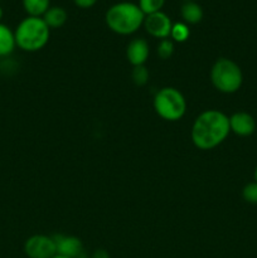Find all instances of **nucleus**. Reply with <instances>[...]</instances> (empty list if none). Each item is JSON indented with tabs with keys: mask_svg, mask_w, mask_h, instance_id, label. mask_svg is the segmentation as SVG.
<instances>
[{
	"mask_svg": "<svg viewBox=\"0 0 257 258\" xmlns=\"http://www.w3.org/2000/svg\"><path fill=\"white\" fill-rule=\"evenodd\" d=\"M229 133L228 116L219 110H207L194 120L190 138L198 149L211 150L223 143Z\"/></svg>",
	"mask_w": 257,
	"mask_h": 258,
	"instance_id": "f257e3e1",
	"label": "nucleus"
},
{
	"mask_svg": "<svg viewBox=\"0 0 257 258\" xmlns=\"http://www.w3.org/2000/svg\"><path fill=\"white\" fill-rule=\"evenodd\" d=\"M145 14L141 12L138 4L130 2L117 3L106 12L105 20L107 27L113 33L128 35L139 30L144 24Z\"/></svg>",
	"mask_w": 257,
	"mask_h": 258,
	"instance_id": "f03ea898",
	"label": "nucleus"
},
{
	"mask_svg": "<svg viewBox=\"0 0 257 258\" xmlns=\"http://www.w3.org/2000/svg\"><path fill=\"white\" fill-rule=\"evenodd\" d=\"M49 27L42 17H29L18 24L14 32L15 43L25 52H37L42 49L49 40Z\"/></svg>",
	"mask_w": 257,
	"mask_h": 258,
	"instance_id": "7ed1b4c3",
	"label": "nucleus"
},
{
	"mask_svg": "<svg viewBox=\"0 0 257 258\" xmlns=\"http://www.w3.org/2000/svg\"><path fill=\"white\" fill-rule=\"evenodd\" d=\"M211 81L222 93H234L242 87L243 73L241 67L229 58H218L212 66Z\"/></svg>",
	"mask_w": 257,
	"mask_h": 258,
	"instance_id": "20e7f679",
	"label": "nucleus"
},
{
	"mask_svg": "<svg viewBox=\"0 0 257 258\" xmlns=\"http://www.w3.org/2000/svg\"><path fill=\"white\" fill-rule=\"evenodd\" d=\"M154 110L164 120L178 121L185 113V98L176 88L164 87L154 97Z\"/></svg>",
	"mask_w": 257,
	"mask_h": 258,
	"instance_id": "39448f33",
	"label": "nucleus"
},
{
	"mask_svg": "<svg viewBox=\"0 0 257 258\" xmlns=\"http://www.w3.org/2000/svg\"><path fill=\"white\" fill-rule=\"evenodd\" d=\"M24 253L28 258H52L57 254V246L53 237L34 234L24 243Z\"/></svg>",
	"mask_w": 257,
	"mask_h": 258,
	"instance_id": "423d86ee",
	"label": "nucleus"
},
{
	"mask_svg": "<svg viewBox=\"0 0 257 258\" xmlns=\"http://www.w3.org/2000/svg\"><path fill=\"white\" fill-rule=\"evenodd\" d=\"M143 25L151 37L158 38V39H166L170 37L173 23L165 13L156 12L153 14L145 15Z\"/></svg>",
	"mask_w": 257,
	"mask_h": 258,
	"instance_id": "0eeeda50",
	"label": "nucleus"
},
{
	"mask_svg": "<svg viewBox=\"0 0 257 258\" xmlns=\"http://www.w3.org/2000/svg\"><path fill=\"white\" fill-rule=\"evenodd\" d=\"M57 246V254L67 258H86L83 243L75 236H55L53 237Z\"/></svg>",
	"mask_w": 257,
	"mask_h": 258,
	"instance_id": "6e6552de",
	"label": "nucleus"
},
{
	"mask_svg": "<svg viewBox=\"0 0 257 258\" xmlns=\"http://www.w3.org/2000/svg\"><path fill=\"white\" fill-rule=\"evenodd\" d=\"M229 128L237 136L247 138V136H251L256 130V121L251 113L238 111L229 117Z\"/></svg>",
	"mask_w": 257,
	"mask_h": 258,
	"instance_id": "1a4fd4ad",
	"label": "nucleus"
},
{
	"mask_svg": "<svg viewBox=\"0 0 257 258\" xmlns=\"http://www.w3.org/2000/svg\"><path fill=\"white\" fill-rule=\"evenodd\" d=\"M149 53H150L149 43L143 38L133 39L128 43L127 48H126V57H127L130 64L134 66V67L145 64L149 58Z\"/></svg>",
	"mask_w": 257,
	"mask_h": 258,
	"instance_id": "9d476101",
	"label": "nucleus"
},
{
	"mask_svg": "<svg viewBox=\"0 0 257 258\" xmlns=\"http://www.w3.org/2000/svg\"><path fill=\"white\" fill-rule=\"evenodd\" d=\"M180 14L185 24H198L203 19V9L196 2H185L180 8Z\"/></svg>",
	"mask_w": 257,
	"mask_h": 258,
	"instance_id": "9b49d317",
	"label": "nucleus"
},
{
	"mask_svg": "<svg viewBox=\"0 0 257 258\" xmlns=\"http://www.w3.org/2000/svg\"><path fill=\"white\" fill-rule=\"evenodd\" d=\"M43 20L45 22V24L53 29H57L65 25V23L67 22V12H66L63 8L60 7H50L47 12L43 15Z\"/></svg>",
	"mask_w": 257,
	"mask_h": 258,
	"instance_id": "f8f14e48",
	"label": "nucleus"
},
{
	"mask_svg": "<svg viewBox=\"0 0 257 258\" xmlns=\"http://www.w3.org/2000/svg\"><path fill=\"white\" fill-rule=\"evenodd\" d=\"M15 45L17 43H15L14 32L9 27L0 23V57H5L13 53Z\"/></svg>",
	"mask_w": 257,
	"mask_h": 258,
	"instance_id": "ddd939ff",
	"label": "nucleus"
},
{
	"mask_svg": "<svg viewBox=\"0 0 257 258\" xmlns=\"http://www.w3.org/2000/svg\"><path fill=\"white\" fill-rule=\"evenodd\" d=\"M49 5L50 0H23V7L29 17H43Z\"/></svg>",
	"mask_w": 257,
	"mask_h": 258,
	"instance_id": "4468645a",
	"label": "nucleus"
},
{
	"mask_svg": "<svg viewBox=\"0 0 257 258\" xmlns=\"http://www.w3.org/2000/svg\"><path fill=\"white\" fill-rule=\"evenodd\" d=\"M190 35V30H189L188 24L183 22H178L174 23L173 27H171V32H170V38L175 42L183 43L185 42L186 39Z\"/></svg>",
	"mask_w": 257,
	"mask_h": 258,
	"instance_id": "2eb2a0df",
	"label": "nucleus"
},
{
	"mask_svg": "<svg viewBox=\"0 0 257 258\" xmlns=\"http://www.w3.org/2000/svg\"><path fill=\"white\" fill-rule=\"evenodd\" d=\"M165 0H139V8L145 15L153 14V13L161 12Z\"/></svg>",
	"mask_w": 257,
	"mask_h": 258,
	"instance_id": "dca6fc26",
	"label": "nucleus"
},
{
	"mask_svg": "<svg viewBox=\"0 0 257 258\" xmlns=\"http://www.w3.org/2000/svg\"><path fill=\"white\" fill-rule=\"evenodd\" d=\"M131 78L136 86H145L149 81V71L145 66H136L131 72Z\"/></svg>",
	"mask_w": 257,
	"mask_h": 258,
	"instance_id": "f3484780",
	"label": "nucleus"
},
{
	"mask_svg": "<svg viewBox=\"0 0 257 258\" xmlns=\"http://www.w3.org/2000/svg\"><path fill=\"white\" fill-rule=\"evenodd\" d=\"M156 53H158L159 58L161 59H169L174 53V43L173 40L166 38V39H161L159 42L158 48H156Z\"/></svg>",
	"mask_w": 257,
	"mask_h": 258,
	"instance_id": "a211bd4d",
	"label": "nucleus"
},
{
	"mask_svg": "<svg viewBox=\"0 0 257 258\" xmlns=\"http://www.w3.org/2000/svg\"><path fill=\"white\" fill-rule=\"evenodd\" d=\"M242 198L249 204H254L257 206V183L256 181H251V183L246 184L242 189Z\"/></svg>",
	"mask_w": 257,
	"mask_h": 258,
	"instance_id": "6ab92c4d",
	"label": "nucleus"
},
{
	"mask_svg": "<svg viewBox=\"0 0 257 258\" xmlns=\"http://www.w3.org/2000/svg\"><path fill=\"white\" fill-rule=\"evenodd\" d=\"M76 5L78 8H83V9H87V8L93 7V5L97 3V0H73Z\"/></svg>",
	"mask_w": 257,
	"mask_h": 258,
	"instance_id": "aec40b11",
	"label": "nucleus"
},
{
	"mask_svg": "<svg viewBox=\"0 0 257 258\" xmlns=\"http://www.w3.org/2000/svg\"><path fill=\"white\" fill-rule=\"evenodd\" d=\"M92 258H110V256L105 249H96L95 253L92 254Z\"/></svg>",
	"mask_w": 257,
	"mask_h": 258,
	"instance_id": "412c9836",
	"label": "nucleus"
},
{
	"mask_svg": "<svg viewBox=\"0 0 257 258\" xmlns=\"http://www.w3.org/2000/svg\"><path fill=\"white\" fill-rule=\"evenodd\" d=\"M253 178H254V181H256V183H257V166H256V169H254V173H253Z\"/></svg>",
	"mask_w": 257,
	"mask_h": 258,
	"instance_id": "4be33fe9",
	"label": "nucleus"
},
{
	"mask_svg": "<svg viewBox=\"0 0 257 258\" xmlns=\"http://www.w3.org/2000/svg\"><path fill=\"white\" fill-rule=\"evenodd\" d=\"M52 258H67V257H65V256H60V254H55L54 257H52Z\"/></svg>",
	"mask_w": 257,
	"mask_h": 258,
	"instance_id": "5701e85b",
	"label": "nucleus"
},
{
	"mask_svg": "<svg viewBox=\"0 0 257 258\" xmlns=\"http://www.w3.org/2000/svg\"><path fill=\"white\" fill-rule=\"evenodd\" d=\"M2 17H3V9L2 7H0V19H2Z\"/></svg>",
	"mask_w": 257,
	"mask_h": 258,
	"instance_id": "b1692460",
	"label": "nucleus"
},
{
	"mask_svg": "<svg viewBox=\"0 0 257 258\" xmlns=\"http://www.w3.org/2000/svg\"><path fill=\"white\" fill-rule=\"evenodd\" d=\"M184 2H194V0H184Z\"/></svg>",
	"mask_w": 257,
	"mask_h": 258,
	"instance_id": "393cba45",
	"label": "nucleus"
}]
</instances>
